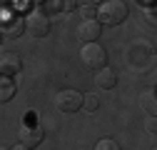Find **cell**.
Returning a JSON list of instances; mask_svg holds the SVG:
<instances>
[{
	"label": "cell",
	"mask_w": 157,
	"mask_h": 150,
	"mask_svg": "<svg viewBox=\"0 0 157 150\" xmlns=\"http://www.w3.org/2000/svg\"><path fill=\"white\" fill-rule=\"evenodd\" d=\"M77 3H80L82 8H95V5H97V8H100V5L105 3V0H77Z\"/></svg>",
	"instance_id": "cell-16"
},
{
	"label": "cell",
	"mask_w": 157,
	"mask_h": 150,
	"mask_svg": "<svg viewBox=\"0 0 157 150\" xmlns=\"http://www.w3.org/2000/svg\"><path fill=\"white\" fill-rule=\"evenodd\" d=\"M140 108L145 115H155L157 118V90H145L140 95Z\"/></svg>",
	"instance_id": "cell-10"
},
{
	"label": "cell",
	"mask_w": 157,
	"mask_h": 150,
	"mask_svg": "<svg viewBox=\"0 0 157 150\" xmlns=\"http://www.w3.org/2000/svg\"><path fill=\"white\" fill-rule=\"evenodd\" d=\"M82 108L87 112H95L97 108H100V98H97L95 93H85V95H82Z\"/></svg>",
	"instance_id": "cell-13"
},
{
	"label": "cell",
	"mask_w": 157,
	"mask_h": 150,
	"mask_svg": "<svg viewBox=\"0 0 157 150\" xmlns=\"http://www.w3.org/2000/svg\"><path fill=\"white\" fill-rule=\"evenodd\" d=\"M13 150H33V148H28V145H23V143H17V145H15Z\"/></svg>",
	"instance_id": "cell-19"
},
{
	"label": "cell",
	"mask_w": 157,
	"mask_h": 150,
	"mask_svg": "<svg viewBox=\"0 0 157 150\" xmlns=\"http://www.w3.org/2000/svg\"><path fill=\"white\" fill-rule=\"evenodd\" d=\"M82 95L85 93H77L75 88H65L60 93H55L52 105H55V110H60V112H75V110L82 108Z\"/></svg>",
	"instance_id": "cell-3"
},
{
	"label": "cell",
	"mask_w": 157,
	"mask_h": 150,
	"mask_svg": "<svg viewBox=\"0 0 157 150\" xmlns=\"http://www.w3.org/2000/svg\"><path fill=\"white\" fill-rule=\"evenodd\" d=\"M125 18H127V5L122 0H105L97 8V20L102 25H120Z\"/></svg>",
	"instance_id": "cell-1"
},
{
	"label": "cell",
	"mask_w": 157,
	"mask_h": 150,
	"mask_svg": "<svg viewBox=\"0 0 157 150\" xmlns=\"http://www.w3.org/2000/svg\"><path fill=\"white\" fill-rule=\"evenodd\" d=\"M115 83H117V75H115V70L112 68H100V70H95V85L100 88V90H110V88H115Z\"/></svg>",
	"instance_id": "cell-9"
},
{
	"label": "cell",
	"mask_w": 157,
	"mask_h": 150,
	"mask_svg": "<svg viewBox=\"0 0 157 150\" xmlns=\"http://www.w3.org/2000/svg\"><path fill=\"white\" fill-rule=\"evenodd\" d=\"M102 33V23L97 20V18H90V20H82L77 25V38H80L82 43H97V38Z\"/></svg>",
	"instance_id": "cell-5"
},
{
	"label": "cell",
	"mask_w": 157,
	"mask_h": 150,
	"mask_svg": "<svg viewBox=\"0 0 157 150\" xmlns=\"http://www.w3.org/2000/svg\"><path fill=\"white\" fill-rule=\"evenodd\" d=\"M80 60L82 65H87L90 70H100L107 65V50L100 43H82L80 48Z\"/></svg>",
	"instance_id": "cell-2"
},
{
	"label": "cell",
	"mask_w": 157,
	"mask_h": 150,
	"mask_svg": "<svg viewBox=\"0 0 157 150\" xmlns=\"http://www.w3.org/2000/svg\"><path fill=\"white\" fill-rule=\"evenodd\" d=\"M80 13L85 15V18H82V20H90V18H95V8H82Z\"/></svg>",
	"instance_id": "cell-17"
},
{
	"label": "cell",
	"mask_w": 157,
	"mask_h": 150,
	"mask_svg": "<svg viewBox=\"0 0 157 150\" xmlns=\"http://www.w3.org/2000/svg\"><path fill=\"white\" fill-rule=\"evenodd\" d=\"M23 3H25V5H35V8H37V5H45L48 0H23Z\"/></svg>",
	"instance_id": "cell-18"
},
{
	"label": "cell",
	"mask_w": 157,
	"mask_h": 150,
	"mask_svg": "<svg viewBox=\"0 0 157 150\" xmlns=\"http://www.w3.org/2000/svg\"><path fill=\"white\" fill-rule=\"evenodd\" d=\"M3 35L5 38H17L23 30H25V18H17V15H10V13H5L3 15Z\"/></svg>",
	"instance_id": "cell-6"
},
{
	"label": "cell",
	"mask_w": 157,
	"mask_h": 150,
	"mask_svg": "<svg viewBox=\"0 0 157 150\" xmlns=\"http://www.w3.org/2000/svg\"><path fill=\"white\" fill-rule=\"evenodd\" d=\"M152 150H157V148H152Z\"/></svg>",
	"instance_id": "cell-22"
},
{
	"label": "cell",
	"mask_w": 157,
	"mask_h": 150,
	"mask_svg": "<svg viewBox=\"0 0 157 150\" xmlns=\"http://www.w3.org/2000/svg\"><path fill=\"white\" fill-rule=\"evenodd\" d=\"M13 95H15V83H13V78L3 75V78H0V100L8 103Z\"/></svg>",
	"instance_id": "cell-11"
},
{
	"label": "cell",
	"mask_w": 157,
	"mask_h": 150,
	"mask_svg": "<svg viewBox=\"0 0 157 150\" xmlns=\"http://www.w3.org/2000/svg\"><path fill=\"white\" fill-rule=\"evenodd\" d=\"M23 70V60L17 53H3V58H0V73L8 75V78H13V75H17Z\"/></svg>",
	"instance_id": "cell-7"
},
{
	"label": "cell",
	"mask_w": 157,
	"mask_h": 150,
	"mask_svg": "<svg viewBox=\"0 0 157 150\" xmlns=\"http://www.w3.org/2000/svg\"><path fill=\"white\" fill-rule=\"evenodd\" d=\"M145 130H147L150 135L157 133V118H155V115H147V118H145Z\"/></svg>",
	"instance_id": "cell-15"
},
{
	"label": "cell",
	"mask_w": 157,
	"mask_h": 150,
	"mask_svg": "<svg viewBox=\"0 0 157 150\" xmlns=\"http://www.w3.org/2000/svg\"><path fill=\"white\" fill-rule=\"evenodd\" d=\"M3 3H5V5H10V3H13V0H3Z\"/></svg>",
	"instance_id": "cell-21"
},
{
	"label": "cell",
	"mask_w": 157,
	"mask_h": 150,
	"mask_svg": "<svg viewBox=\"0 0 157 150\" xmlns=\"http://www.w3.org/2000/svg\"><path fill=\"white\" fill-rule=\"evenodd\" d=\"M0 150H13V148H8V145H3V148H0Z\"/></svg>",
	"instance_id": "cell-20"
},
{
	"label": "cell",
	"mask_w": 157,
	"mask_h": 150,
	"mask_svg": "<svg viewBox=\"0 0 157 150\" xmlns=\"http://www.w3.org/2000/svg\"><path fill=\"white\" fill-rule=\"evenodd\" d=\"M20 143L28 148H35L43 143V128L40 125H23L20 128Z\"/></svg>",
	"instance_id": "cell-8"
},
{
	"label": "cell",
	"mask_w": 157,
	"mask_h": 150,
	"mask_svg": "<svg viewBox=\"0 0 157 150\" xmlns=\"http://www.w3.org/2000/svg\"><path fill=\"white\" fill-rule=\"evenodd\" d=\"M95 150H122V148H120V143L112 140V138H102V140L95 143Z\"/></svg>",
	"instance_id": "cell-14"
},
{
	"label": "cell",
	"mask_w": 157,
	"mask_h": 150,
	"mask_svg": "<svg viewBox=\"0 0 157 150\" xmlns=\"http://www.w3.org/2000/svg\"><path fill=\"white\" fill-rule=\"evenodd\" d=\"M45 5L50 10H55V13H72L75 10V0H48Z\"/></svg>",
	"instance_id": "cell-12"
},
{
	"label": "cell",
	"mask_w": 157,
	"mask_h": 150,
	"mask_svg": "<svg viewBox=\"0 0 157 150\" xmlns=\"http://www.w3.org/2000/svg\"><path fill=\"white\" fill-rule=\"evenodd\" d=\"M25 30L30 35H35V38L50 35V18L45 13H40V10H30L25 15Z\"/></svg>",
	"instance_id": "cell-4"
}]
</instances>
